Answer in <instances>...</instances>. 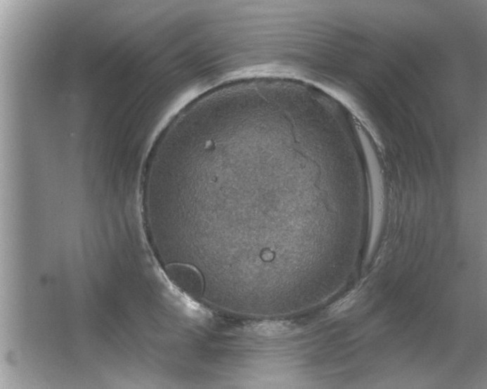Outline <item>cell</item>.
<instances>
[{
    "label": "cell",
    "instance_id": "obj_1",
    "mask_svg": "<svg viewBox=\"0 0 487 389\" xmlns=\"http://www.w3.org/2000/svg\"><path fill=\"white\" fill-rule=\"evenodd\" d=\"M167 275L174 284L190 296L196 298L203 291L202 276L193 267L181 264H173L167 267Z\"/></svg>",
    "mask_w": 487,
    "mask_h": 389
},
{
    "label": "cell",
    "instance_id": "obj_3",
    "mask_svg": "<svg viewBox=\"0 0 487 389\" xmlns=\"http://www.w3.org/2000/svg\"><path fill=\"white\" fill-rule=\"evenodd\" d=\"M358 293L357 291H354L349 293L344 298H342L337 301V303L334 304L331 307V313L339 314L342 312L346 311V310L352 307L356 302L358 298Z\"/></svg>",
    "mask_w": 487,
    "mask_h": 389
},
{
    "label": "cell",
    "instance_id": "obj_2",
    "mask_svg": "<svg viewBox=\"0 0 487 389\" xmlns=\"http://www.w3.org/2000/svg\"><path fill=\"white\" fill-rule=\"evenodd\" d=\"M247 330L259 336L278 337L288 335L294 327L290 321H264L249 324Z\"/></svg>",
    "mask_w": 487,
    "mask_h": 389
}]
</instances>
